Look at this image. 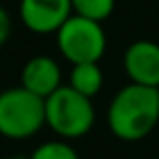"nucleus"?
I'll list each match as a JSON object with an SVG mask.
<instances>
[{"instance_id":"f257e3e1","label":"nucleus","mask_w":159,"mask_h":159,"mask_svg":"<svg viewBox=\"0 0 159 159\" xmlns=\"http://www.w3.org/2000/svg\"><path fill=\"white\" fill-rule=\"evenodd\" d=\"M159 123V87L125 85L107 107V127L121 141H141Z\"/></svg>"},{"instance_id":"f03ea898","label":"nucleus","mask_w":159,"mask_h":159,"mask_svg":"<svg viewBox=\"0 0 159 159\" xmlns=\"http://www.w3.org/2000/svg\"><path fill=\"white\" fill-rule=\"evenodd\" d=\"M44 115L47 127L66 141L85 137L97 119L93 99L77 93L69 85H61L44 99Z\"/></svg>"},{"instance_id":"7ed1b4c3","label":"nucleus","mask_w":159,"mask_h":159,"mask_svg":"<svg viewBox=\"0 0 159 159\" xmlns=\"http://www.w3.org/2000/svg\"><path fill=\"white\" fill-rule=\"evenodd\" d=\"M47 127L44 99L22 85L0 93V135L6 139H30Z\"/></svg>"},{"instance_id":"20e7f679","label":"nucleus","mask_w":159,"mask_h":159,"mask_svg":"<svg viewBox=\"0 0 159 159\" xmlns=\"http://www.w3.org/2000/svg\"><path fill=\"white\" fill-rule=\"evenodd\" d=\"M57 48L69 65L99 62L107 51V34L103 22L70 14L54 34Z\"/></svg>"},{"instance_id":"39448f33","label":"nucleus","mask_w":159,"mask_h":159,"mask_svg":"<svg viewBox=\"0 0 159 159\" xmlns=\"http://www.w3.org/2000/svg\"><path fill=\"white\" fill-rule=\"evenodd\" d=\"M70 14V0H20L18 4L20 22L32 34H57Z\"/></svg>"},{"instance_id":"423d86ee","label":"nucleus","mask_w":159,"mask_h":159,"mask_svg":"<svg viewBox=\"0 0 159 159\" xmlns=\"http://www.w3.org/2000/svg\"><path fill=\"white\" fill-rule=\"evenodd\" d=\"M123 69L131 83L159 87V44L147 39L131 43L123 52Z\"/></svg>"},{"instance_id":"0eeeda50","label":"nucleus","mask_w":159,"mask_h":159,"mask_svg":"<svg viewBox=\"0 0 159 159\" xmlns=\"http://www.w3.org/2000/svg\"><path fill=\"white\" fill-rule=\"evenodd\" d=\"M20 85L30 93L47 99L62 85V69L48 54H34L20 70Z\"/></svg>"},{"instance_id":"6e6552de","label":"nucleus","mask_w":159,"mask_h":159,"mask_svg":"<svg viewBox=\"0 0 159 159\" xmlns=\"http://www.w3.org/2000/svg\"><path fill=\"white\" fill-rule=\"evenodd\" d=\"M103 83H105V75H103V69L99 66V62H79V65H70L69 83H66V85L73 87L77 93L95 99L101 93Z\"/></svg>"},{"instance_id":"1a4fd4ad","label":"nucleus","mask_w":159,"mask_h":159,"mask_svg":"<svg viewBox=\"0 0 159 159\" xmlns=\"http://www.w3.org/2000/svg\"><path fill=\"white\" fill-rule=\"evenodd\" d=\"M28 159H81L79 151L66 139H52L36 145Z\"/></svg>"},{"instance_id":"9d476101","label":"nucleus","mask_w":159,"mask_h":159,"mask_svg":"<svg viewBox=\"0 0 159 159\" xmlns=\"http://www.w3.org/2000/svg\"><path fill=\"white\" fill-rule=\"evenodd\" d=\"M73 14L103 22L115 10V0H70Z\"/></svg>"},{"instance_id":"9b49d317","label":"nucleus","mask_w":159,"mask_h":159,"mask_svg":"<svg viewBox=\"0 0 159 159\" xmlns=\"http://www.w3.org/2000/svg\"><path fill=\"white\" fill-rule=\"evenodd\" d=\"M10 32H12V18L8 14V10L0 4V48L10 39Z\"/></svg>"},{"instance_id":"f8f14e48","label":"nucleus","mask_w":159,"mask_h":159,"mask_svg":"<svg viewBox=\"0 0 159 159\" xmlns=\"http://www.w3.org/2000/svg\"><path fill=\"white\" fill-rule=\"evenodd\" d=\"M2 159H28V157H22V155H12V157H2Z\"/></svg>"}]
</instances>
